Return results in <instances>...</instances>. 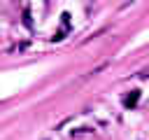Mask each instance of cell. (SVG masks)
<instances>
[{
    "mask_svg": "<svg viewBox=\"0 0 149 140\" xmlns=\"http://www.w3.org/2000/svg\"><path fill=\"white\" fill-rule=\"evenodd\" d=\"M135 100H137V91H133V96L126 100V105H135Z\"/></svg>",
    "mask_w": 149,
    "mask_h": 140,
    "instance_id": "6da1fadb",
    "label": "cell"
}]
</instances>
